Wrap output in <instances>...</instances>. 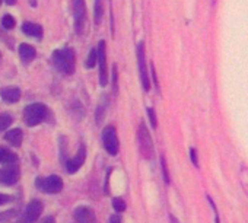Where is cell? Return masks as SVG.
<instances>
[{
    "mask_svg": "<svg viewBox=\"0 0 248 223\" xmlns=\"http://www.w3.org/2000/svg\"><path fill=\"white\" fill-rule=\"evenodd\" d=\"M148 116H149V120H151V124L154 129H156L158 123H156V114H155V111L154 108H148Z\"/></svg>",
    "mask_w": 248,
    "mask_h": 223,
    "instance_id": "603a6c76",
    "label": "cell"
},
{
    "mask_svg": "<svg viewBox=\"0 0 248 223\" xmlns=\"http://www.w3.org/2000/svg\"><path fill=\"white\" fill-rule=\"evenodd\" d=\"M12 200V197L11 195H6V194H0V206L2 204H6V203H9Z\"/></svg>",
    "mask_w": 248,
    "mask_h": 223,
    "instance_id": "83f0119b",
    "label": "cell"
},
{
    "mask_svg": "<svg viewBox=\"0 0 248 223\" xmlns=\"http://www.w3.org/2000/svg\"><path fill=\"white\" fill-rule=\"evenodd\" d=\"M2 2H3V0H0V5H2Z\"/></svg>",
    "mask_w": 248,
    "mask_h": 223,
    "instance_id": "d6a6232c",
    "label": "cell"
},
{
    "mask_svg": "<svg viewBox=\"0 0 248 223\" xmlns=\"http://www.w3.org/2000/svg\"><path fill=\"white\" fill-rule=\"evenodd\" d=\"M109 223H123V220H121L120 214H112L109 217Z\"/></svg>",
    "mask_w": 248,
    "mask_h": 223,
    "instance_id": "f546056e",
    "label": "cell"
},
{
    "mask_svg": "<svg viewBox=\"0 0 248 223\" xmlns=\"http://www.w3.org/2000/svg\"><path fill=\"white\" fill-rule=\"evenodd\" d=\"M51 60L59 72H62L64 74H73L75 64H76V57H75L73 50H70V48L56 50L51 56Z\"/></svg>",
    "mask_w": 248,
    "mask_h": 223,
    "instance_id": "6da1fadb",
    "label": "cell"
},
{
    "mask_svg": "<svg viewBox=\"0 0 248 223\" xmlns=\"http://www.w3.org/2000/svg\"><path fill=\"white\" fill-rule=\"evenodd\" d=\"M22 32H24L25 35L34 37V38H37V40H41V38H43V28H41V25H38V24L24 22V24H22Z\"/></svg>",
    "mask_w": 248,
    "mask_h": 223,
    "instance_id": "5bb4252c",
    "label": "cell"
},
{
    "mask_svg": "<svg viewBox=\"0 0 248 223\" xmlns=\"http://www.w3.org/2000/svg\"><path fill=\"white\" fill-rule=\"evenodd\" d=\"M40 223H56V222H54V217L53 216H46L44 219L40 220Z\"/></svg>",
    "mask_w": 248,
    "mask_h": 223,
    "instance_id": "4dcf8cb0",
    "label": "cell"
},
{
    "mask_svg": "<svg viewBox=\"0 0 248 223\" xmlns=\"http://www.w3.org/2000/svg\"><path fill=\"white\" fill-rule=\"evenodd\" d=\"M73 3V15H75V28L78 35L83 34L85 21H86V6L85 0H72Z\"/></svg>",
    "mask_w": 248,
    "mask_h": 223,
    "instance_id": "52a82bcc",
    "label": "cell"
},
{
    "mask_svg": "<svg viewBox=\"0 0 248 223\" xmlns=\"http://www.w3.org/2000/svg\"><path fill=\"white\" fill-rule=\"evenodd\" d=\"M138 140H139V150L140 155L145 159H151L154 156V142L151 139V133L146 127V124L142 121L139 124V130H138Z\"/></svg>",
    "mask_w": 248,
    "mask_h": 223,
    "instance_id": "3957f363",
    "label": "cell"
},
{
    "mask_svg": "<svg viewBox=\"0 0 248 223\" xmlns=\"http://www.w3.org/2000/svg\"><path fill=\"white\" fill-rule=\"evenodd\" d=\"M43 208L44 206L40 200H31L28 206L25 207L24 213L21 214L18 223H37V220L40 219L43 213Z\"/></svg>",
    "mask_w": 248,
    "mask_h": 223,
    "instance_id": "5b68a950",
    "label": "cell"
},
{
    "mask_svg": "<svg viewBox=\"0 0 248 223\" xmlns=\"http://www.w3.org/2000/svg\"><path fill=\"white\" fill-rule=\"evenodd\" d=\"M35 56H37V53H35V48L32 45L25 44V43L19 45V57L24 63H27V64L31 63L35 59Z\"/></svg>",
    "mask_w": 248,
    "mask_h": 223,
    "instance_id": "9a60e30c",
    "label": "cell"
},
{
    "mask_svg": "<svg viewBox=\"0 0 248 223\" xmlns=\"http://www.w3.org/2000/svg\"><path fill=\"white\" fill-rule=\"evenodd\" d=\"M102 143L105 150L109 155H117L118 153V137L114 126H107L102 132Z\"/></svg>",
    "mask_w": 248,
    "mask_h": 223,
    "instance_id": "8992f818",
    "label": "cell"
},
{
    "mask_svg": "<svg viewBox=\"0 0 248 223\" xmlns=\"http://www.w3.org/2000/svg\"><path fill=\"white\" fill-rule=\"evenodd\" d=\"M102 16H104V2L102 0H95V3H93V21L96 25H99L102 22Z\"/></svg>",
    "mask_w": 248,
    "mask_h": 223,
    "instance_id": "ac0fdd59",
    "label": "cell"
},
{
    "mask_svg": "<svg viewBox=\"0 0 248 223\" xmlns=\"http://www.w3.org/2000/svg\"><path fill=\"white\" fill-rule=\"evenodd\" d=\"M5 2H6L9 6H12V5H15V3H16V0H5Z\"/></svg>",
    "mask_w": 248,
    "mask_h": 223,
    "instance_id": "1f68e13d",
    "label": "cell"
},
{
    "mask_svg": "<svg viewBox=\"0 0 248 223\" xmlns=\"http://www.w3.org/2000/svg\"><path fill=\"white\" fill-rule=\"evenodd\" d=\"M75 220L76 223H96L95 213L88 206H79L75 208Z\"/></svg>",
    "mask_w": 248,
    "mask_h": 223,
    "instance_id": "7c38bea8",
    "label": "cell"
},
{
    "mask_svg": "<svg viewBox=\"0 0 248 223\" xmlns=\"http://www.w3.org/2000/svg\"><path fill=\"white\" fill-rule=\"evenodd\" d=\"M0 96H2V99L8 104H15L21 99V90L18 88H3L0 89Z\"/></svg>",
    "mask_w": 248,
    "mask_h": 223,
    "instance_id": "4fadbf2b",
    "label": "cell"
},
{
    "mask_svg": "<svg viewBox=\"0 0 248 223\" xmlns=\"http://www.w3.org/2000/svg\"><path fill=\"white\" fill-rule=\"evenodd\" d=\"M112 207H114V210H115L117 213H121V211L126 210V203H124L123 198L115 197V198H112Z\"/></svg>",
    "mask_w": 248,
    "mask_h": 223,
    "instance_id": "44dd1931",
    "label": "cell"
},
{
    "mask_svg": "<svg viewBox=\"0 0 248 223\" xmlns=\"http://www.w3.org/2000/svg\"><path fill=\"white\" fill-rule=\"evenodd\" d=\"M5 139L15 148H19L22 145V140H24V133L21 129H14V130H9L6 134H5Z\"/></svg>",
    "mask_w": 248,
    "mask_h": 223,
    "instance_id": "e0dca14e",
    "label": "cell"
},
{
    "mask_svg": "<svg viewBox=\"0 0 248 223\" xmlns=\"http://www.w3.org/2000/svg\"><path fill=\"white\" fill-rule=\"evenodd\" d=\"M15 213H16V210H9L6 213H0V220H2V222H8Z\"/></svg>",
    "mask_w": 248,
    "mask_h": 223,
    "instance_id": "cb8c5ba5",
    "label": "cell"
},
{
    "mask_svg": "<svg viewBox=\"0 0 248 223\" xmlns=\"http://www.w3.org/2000/svg\"><path fill=\"white\" fill-rule=\"evenodd\" d=\"M96 61H98V50H96V48H92V50L89 51V56H88V60H86V67H88V69L95 67Z\"/></svg>",
    "mask_w": 248,
    "mask_h": 223,
    "instance_id": "ffe728a7",
    "label": "cell"
},
{
    "mask_svg": "<svg viewBox=\"0 0 248 223\" xmlns=\"http://www.w3.org/2000/svg\"><path fill=\"white\" fill-rule=\"evenodd\" d=\"M117 77H118V74H117V67L114 66L112 67V89H114V93H117Z\"/></svg>",
    "mask_w": 248,
    "mask_h": 223,
    "instance_id": "484cf974",
    "label": "cell"
},
{
    "mask_svg": "<svg viewBox=\"0 0 248 223\" xmlns=\"http://www.w3.org/2000/svg\"><path fill=\"white\" fill-rule=\"evenodd\" d=\"M104 108H105V106H104L102 104H101V105L98 106V111H96V123H101V120H102V116H104V111H105Z\"/></svg>",
    "mask_w": 248,
    "mask_h": 223,
    "instance_id": "4316f807",
    "label": "cell"
},
{
    "mask_svg": "<svg viewBox=\"0 0 248 223\" xmlns=\"http://www.w3.org/2000/svg\"><path fill=\"white\" fill-rule=\"evenodd\" d=\"M190 155H191V161H193V164H194L196 166H199V161H197V152H196V149H191V150H190Z\"/></svg>",
    "mask_w": 248,
    "mask_h": 223,
    "instance_id": "f1b7e54d",
    "label": "cell"
},
{
    "mask_svg": "<svg viewBox=\"0 0 248 223\" xmlns=\"http://www.w3.org/2000/svg\"><path fill=\"white\" fill-rule=\"evenodd\" d=\"M85 161H86V146H85V145H80L78 153H76L72 159H69V161L66 162V169H67V172H69V174H76V172L82 168V165L85 164Z\"/></svg>",
    "mask_w": 248,
    "mask_h": 223,
    "instance_id": "8fae6325",
    "label": "cell"
},
{
    "mask_svg": "<svg viewBox=\"0 0 248 223\" xmlns=\"http://www.w3.org/2000/svg\"><path fill=\"white\" fill-rule=\"evenodd\" d=\"M12 121H14V119L11 114H0V133L5 132L6 129H9Z\"/></svg>",
    "mask_w": 248,
    "mask_h": 223,
    "instance_id": "d6986e66",
    "label": "cell"
},
{
    "mask_svg": "<svg viewBox=\"0 0 248 223\" xmlns=\"http://www.w3.org/2000/svg\"><path fill=\"white\" fill-rule=\"evenodd\" d=\"M96 50H98V63H99V83H101V86H107V83H108V72H107L105 41H99Z\"/></svg>",
    "mask_w": 248,
    "mask_h": 223,
    "instance_id": "30bf717a",
    "label": "cell"
},
{
    "mask_svg": "<svg viewBox=\"0 0 248 223\" xmlns=\"http://www.w3.org/2000/svg\"><path fill=\"white\" fill-rule=\"evenodd\" d=\"M35 185L47 194H59L63 190V179L59 175H50L47 178H37Z\"/></svg>",
    "mask_w": 248,
    "mask_h": 223,
    "instance_id": "277c9868",
    "label": "cell"
},
{
    "mask_svg": "<svg viewBox=\"0 0 248 223\" xmlns=\"http://www.w3.org/2000/svg\"><path fill=\"white\" fill-rule=\"evenodd\" d=\"M0 164L2 165H16L18 164V155L11 152L8 148L0 146Z\"/></svg>",
    "mask_w": 248,
    "mask_h": 223,
    "instance_id": "2e32d148",
    "label": "cell"
},
{
    "mask_svg": "<svg viewBox=\"0 0 248 223\" xmlns=\"http://www.w3.org/2000/svg\"><path fill=\"white\" fill-rule=\"evenodd\" d=\"M21 178L19 168L16 165H8L0 169V185H15Z\"/></svg>",
    "mask_w": 248,
    "mask_h": 223,
    "instance_id": "9c48e42d",
    "label": "cell"
},
{
    "mask_svg": "<svg viewBox=\"0 0 248 223\" xmlns=\"http://www.w3.org/2000/svg\"><path fill=\"white\" fill-rule=\"evenodd\" d=\"M47 113H48V109L44 104H41V102L30 104L24 109V121L27 126L35 127L47 117Z\"/></svg>",
    "mask_w": 248,
    "mask_h": 223,
    "instance_id": "7a4b0ae2",
    "label": "cell"
},
{
    "mask_svg": "<svg viewBox=\"0 0 248 223\" xmlns=\"http://www.w3.org/2000/svg\"><path fill=\"white\" fill-rule=\"evenodd\" d=\"M0 57H2V56H0Z\"/></svg>",
    "mask_w": 248,
    "mask_h": 223,
    "instance_id": "836d02e7",
    "label": "cell"
},
{
    "mask_svg": "<svg viewBox=\"0 0 248 223\" xmlns=\"http://www.w3.org/2000/svg\"><path fill=\"white\" fill-rule=\"evenodd\" d=\"M161 164H162V172H164V178H165V182L168 184L170 182V175H168V168H167V162L164 158H161Z\"/></svg>",
    "mask_w": 248,
    "mask_h": 223,
    "instance_id": "d4e9b609",
    "label": "cell"
},
{
    "mask_svg": "<svg viewBox=\"0 0 248 223\" xmlns=\"http://www.w3.org/2000/svg\"><path fill=\"white\" fill-rule=\"evenodd\" d=\"M138 64H139V74H140V82L143 89L148 92L151 89V80L146 69V57H145V44L139 43L138 44Z\"/></svg>",
    "mask_w": 248,
    "mask_h": 223,
    "instance_id": "ba28073f",
    "label": "cell"
},
{
    "mask_svg": "<svg viewBox=\"0 0 248 223\" xmlns=\"http://www.w3.org/2000/svg\"><path fill=\"white\" fill-rule=\"evenodd\" d=\"M2 25L5 30H14L15 28V19L12 15H5L2 19Z\"/></svg>",
    "mask_w": 248,
    "mask_h": 223,
    "instance_id": "7402d4cb",
    "label": "cell"
}]
</instances>
